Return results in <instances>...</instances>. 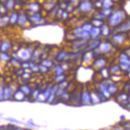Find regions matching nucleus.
<instances>
[{
	"instance_id": "13",
	"label": "nucleus",
	"mask_w": 130,
	"mask_h": 130,
	"mask_svg": "<svg viewBox=\"0 0 130 130\" xmlns=\"http://www.w3.org/2000/svg\"><path fill=\"white\" fill-rule=\"evenodd\" d=\"M83 30L84 31H87V32H89L90 30H91V29H92V25L90 24H84L83 26Z\"/></svg>"
},
{
	"instance_id": "6",
	"label": "nucleus",
	"mask_w": 130,
	"mask_h": 130,
	"mask_svg": "<svg viewBox=\"0 0 130 130\" xmlns=\"http://www.w3.org/2000/svg\"><path fill=\"white\" fill-rule=\"evenodd\" d=\"M129 30H130V20L127 21L123 24H121L120 26V29H119L120 31H127Z\"/></svg>"
},
{
	"instance_id": "8",
	"label": "nucleus",
	"mask_w": 130,
	"mask_h": 130,
	"mask_svg": "<svg viewBox=\"0 0 130 130\" xmlns=\"http://www.w3.org/2000/svg\"><path fill=\"white\" fill-rule=\"evenodd\" d=\"M102 5L104 8H111V6L113 5L112 0H102Z\"/></svg>"
},
{
	"instance_id": "20",
	"label": "nucleus",
	"mask_w": 130,
	"mask_h": 130,
	"mask_svg": "<svg viewBox=\"0 0 130 130\" xmlns=\"http://www.w3.org/2000/svg\"><path fill=\"white\" fill-rule=\"evenodd\" d=\"M70 1H73V0H70Z\"/></svg>"
},
{
	"instance_id": "9",
	"label": "nucleus",
	"mask_w": 130,
	"mask_h": 130,
	"mask_svg": "<svg viewBox=\"0 0 130 130\" xmlns=\"http://www.w3.org/2000/svg\"><path fill=\"white\" fill-rule=\"evenodd\" d=\"M10 44L9 42H4V43H2V44H1V50L4 52H5L6 50H8L10 49Z\"/></svg>"
},
{
	"instance_id": "4",
	"label": "nucleus",
	"mask_w": 130,
	"mask_h": 130,
	"mask_svg": "<svg viewBox=\"0 0 130 130\" xmlns=\"http://www.w3.org/2000/svg\"><path fill=\"white\" fill-rule=\"evenodd\" d=\"M113 40L115 43H118V44H121V43L124 42L125 37L122 34H116L113 37Z\"/></svg>"
},
{
	"instance_id": "19",
	"label": "nucleus",
	"mask_w": 130,
	"mask_h": 130,
	"mask_svg": "<svg viewBox=\"0 0 130 130\" xmlns=\"http://www.w3.org/2000/svg\"><path fill=\"white\" fill-rule=\"evenodd\" d=\"M0 12H3V13H5V10L4 9V8H0Z\"/></svg>"
},
{
	"instance_id": "1",
	"label": "nucleus",
	"mask_w": 130,
	"mask_h": 130,
	"mask_svg": "<svg viewBox=\"0 0 130 130\" xmlns=\"http://www.w3.org/2000/svg\"><path fill=\"white\" fill-rule=\"evenodd\" d=\"M123 16H124V13L121 10H116L115 12L111 14L109 18V24L112 26H117L122 22Z\"/></svg>"
},
{
	"instance_id": "7",
	"label": "nucleus",
	"mask_w": 130,
	"mask_h": 130,
	"mask_svg": "<svg viewBox=\"0 0 130 130\" xmlns=\"http://www.w3.org/2000/svg\"><path fill=\"white\" fill-rule=\"evenodd\" d=\"M101 33H102V35L103 36H108L109 34V27L107 26V25H103V26H102V28H101Z\"/></svg>"
},
{
	"instance_id": "11",
	"label": "nucleus",
	"mask_w": 130,
	"mask_h": 130,
	"mask_svg": "<svg viewBox=\"0 0 130 130\" xmlns=\"http://www.w3.org/2000/svg\"><path fill=\"white\" fill-rule=\"evenodd\" d=\"M29 9L31 11H37V10H39V5H37V4H31V5H29Z\"/></svg>"
},
{
	"instance_id": "2",
	"label": "nucleus",
	"mask_w": 130,
	"mask_h": 130,
	"mask_svg": "<svg viewBox=\"0 0 130 130\" xmlns=\"http://www.w3.org/2000/svg\"><path fill=\"white\" fill-rule=\"evenodd\" d=\"M99 47H98V49H99V50L101 52H108L109 51L110 49L112 48V46H111V44L109 43H100Z\"/></svg>"
},
{
	"instance_id": "12",
	"label": "nucleus",
	"mask_w": 130,
	"mask_h": 130,
	"mask_svg": "<svg viewBox=\"0 0 130 130\" xmlns=\"http://www.w3.org/2000/svg\"><path fill=\"white\" fill-rule=\"evenodd\" d=\"M18 14H17V13H13L9 18V21H10V23H16L17 21H18Z\"/></svg>"
},
{
	"instance_id": "17",
	"label": "nucleus",
	"mask_w": 130,
	"mask_h": 130,
	"mask_svg": "<svg viewBox=\"0 0 130 130\" xmlns=\"http://www.w3.org/2000/svg\"><path fill=\"white\" fill-rule=\"evenodd\" d=\"M1 56H0V57H1V59H4V60H5L6 58H8V56L6 55V54H1V55H0Z\"/></svg>"
},
{
	"instance_id": "3",
	"label": "nucleus",
	"mask_w": 130,
	"mask_h": 130,
	"mask_svg": "<svg viewBox=\"0 0 130 130\" xmlns=\"http://www.w3.org/2000/svg\"><path fill=\"white\" fill-rule=\"evenodd\" d=\"M92 9V5L89 3L88 0L86 1H83V3L80 5V10H83V11H89L90 10Z\"/></svg>"
},
{
	"instance_id": "16",
	"label": "nucleus",
	"mask_w": 130,
	"mask_h": 130,
	"mask_svg": "<svg viewBox=\"0 0 130 130\" xmlns=\"http://www.w3.org/2000/svg\"><path fill=\"white\" fill-rule=\"evenodd\" d=\"M100 44V43H99V41L98 40H95V41H94L93 43L90 44V46H89V48L90 49H95V48H96L97 47L98 45Z\"/></svg>"
},
{
	"instance_id": "14",
	"label": "nucleus",
	"mask_w": 130,
	"mask_h": 130,
	"mask_svg": "<svg viewBox=\"0 0 130 130\" xmlns=\"http://www.w3.org/2000/svg\"><path fill=\"white\" fill-rule=\"evenodd\" d=\"M92 23L95 25V27H100V26H102V21L100 20V19H95V20H93V22H92Z\"/></svg>"
},
{
	"instance_id": "15",
	"label": "nucleus",
	"mask_w": 130,
	"mask_h": 130,
	"mask_svg": "<svg viewBox=\"0 0 130 130\" xmlns=\"http://www.w3.org/2000/svg\"><path fill=\"white\" fill-rule=\"evenodd\" d=\"M6 6H7L8 9H12L14 6V1L13 0H8L7 3H6Z\"/></svg>"
},
{
	"instance_id": "5",
	"label": "nucleus",
	"mask_w": 130,
	"mask_h": 130,
	"mask_svg": "<svg viewBox=\"0 0 130 130\" xmlns=\"http://www.w3.org/2000/svg\"><path fill=\"white\" fill-rule=\"evenodd\" d=\"M90 32V37H93V38H96L97 37H99L100 33H101V30L99 29V27H92Z\"/></svg>"
},
{
	"instance_id": "10",
	"label": "nucleus",
	"mask_w": 130,
	"mask_h": 130,
	"mask_svg": "<svg viewBox=\"0 0 130 130\" xmlns=\"http://www.w3.org/2000/svg\"><path fill=\"white\" fill-rule=\"evenodd\" d=\"M26 21H27V19L24 15H21L18 17V22L20 25H24L25 23H26Z\"/></svg>"
},
{
	"instance_id": "18",
	"label": "nucleus",
	"mask_w": 130,
	"mask_h": 130,
	"mask_svg": "<svg viewBox=\"0 0 130 130\" xmlns=\"http://www.w3.org/2000/svg\"><path fill=\"white\" fill-rule=\"evenodd\" d=\"M68 18V13L67 12H62V18Z\"/></svg>"
}]
</instances>
